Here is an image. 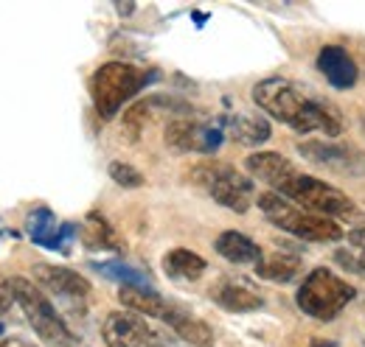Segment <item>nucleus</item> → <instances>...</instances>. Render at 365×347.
Masks as SVG:
<instances>
[{"label": "nucleus", "instance_id": "nucleus-1", "mask_svg": "<svg viewBox=\"0 0 365 347\" xmlns=\"http://www.w3.org/2000/svg\"><path fill=\"white\" fill-rule=\"evenodd\" d=\"M247 171L256 179L267 182L273 193L289 199L292 205L318 213L326 218H346V221H363L365 213L334 185L323 182L318 176L298 171L287 157L278 151H256L247 157Z\"/></svg>", "mask_w": 365, "mask_h": 347}, {"label": "nucleus", "instance_id": "nucleus-2", "mask_svg": "<svg viewBox=\"0 0 365 347\" xmlns=\"http://www.w3.org/2000/svg\"><path fill=\"white\" fill-rule=\"evenodd\" d=\"M253 101L262 112H267L270 118L292 127L301 134L323 132V134L334 137L343 132V118H340L337 107L315 92H309L307 87H301L292 79H281V76L262 79L253 87Z\"/></svg>", "mask_w": 365, "mask_h": 347}, {"label": "nucleus", "instance_id": "nucleus-3", "mask_svg": "<svg viewBox=\"0 0 365 347\" xmlns=\"http://www.w3.org/2000/svg\"><path fill=\"white\" fill-rule=\"evenodd\" d=\"M155 79V73L135 68L130 62H107L91 76V98L98 118L110 121L121 112V107L135 98L143 87Z\"/></svg>", "mask_w": 365, "mask_h": 347}, {"label": "nucleus", "instance_id": "nucleus-4", "mask_svg": "<svg viewBox=\"0 0 365 347\" xmlns=\"http://www.w3.org/2000/svg\"><path fill=\"white\" fill-rule=\"evenodd\" d=\"M256 205L262 208V213L267 216L270 224H275L278 230L301 238V241H318V244H329V241H340L343 238V230L340 224H334L331 218L318 216V213H309L298 205H292L289 199L278 196L273 191L262 193L256 199Z\"/></svg>", "mask_w": 365, "mask_h": 347}, {"label": "nucleus", "instance_id": "nucleus-5", "mask_svg": "<svg viewBox=\"0 0 365 347\" xmlns=\"http://www.w3.org/2000/svg\"><path fill=\"white\" fill-rule=\"evenodd\" d=\"M11 294H14V303L23 308L29 325L34 328V333L53 347H76L79 339L73 336V331L65 325V319L56 314L53 303L48 300L46 294L40 292L37 283L26 280V277H9L6 280Z\"/></svg>", "mask_w": 365, "mask_h": 347}, {"label": "nucleus", "instance_id": "nucleus-6", "mask_svg": "<svg viewBox=\"0 0 365 347\" xmlns=\"http://www.w3.org/2000/svg\"><path fill=\"white\" fill-rule=\"evenodd\" d=\"M191 182L200 185L217 205L228 208L233 213H247L250 205L256 202V188L253 179H247L245 174H239L228 163L220 160H202L197 163L191 171Z\"/></svg>", "mask_w": 365, "mask_h": 347}, {"label": "nucleus", "instance_id": "nucleus-7", "mask_svg": "<svg viewBox=\"0 0 365 347\" xmlns=\"http://www.w3.org/2000/svg\"><path fill=\"white\" fill-rule=\"evenodd\" d=\"M354 286L346 283L343 277H337L331 269L318 266L307 274V280L301 283L298 294H295V303L298 308L318 319V322H331L343 314V308L354 300Z\"/></svg>", "mask_w": 365, "mask_h": 347}, {"label": "nucleus", "instance_id": "nucleus-8", "mask_svg": "<svg viewBox=\"0 0 365 347\" xmlns=\"http://www.w3.org/2000/svg\"><path fill=\"white\" fill-rule=\"evenodd\" d=\"M101 339L107 347H166V336L133 311H113L101 325Z\"/></svg>", "mask_w": 365, "mask_h": 347}, {"label": "nucleus", "instance_id": "nucleus-9", "mask_svg": "<svg viewBox=\"0 0 365 347\" xmlns=\"http://www.w3.org/2000/svg\"><path fill=\"white\" fill-rule=\"evenodd\" d=\"M225 140V127L191 121V118H175L166 124V146L175 151H197V154H214Z\"/></svg>", "mask_w": 365, "mask_h": 347}, {"label": "nucleus", "instance_id": "nucleus-10", "mask_svg": "<svg viewBox=\"0 0 365 347\" xmlns=\"http://www.w3.org/2000/svg\"><path fill=\"white\" fill-rule=\"evenodd\" d=\"M298 151L315 163L320 169L337 174H349V176H360L365 174V154L351 146V143H337V140H304L298 143Z\"/></svg>", "mask_w": 365, "mask_h": 347}, {"label": "nucleus", "instance_id": "nucleus-11", "mask_svg": "<svg viewBox=\"0 0 365 347\" xmlns=\"http://www.w3.org/2000/svg\"><path fill=\"white\" fill-rule=\"evenodd\" d=\"M34 274H37V283H40L43 289H48L53 297H59V300H65V303H82V300H88V294H91L88 277H82V274L73 272V269L40 263V266H34Z\"/></svg>", "mask_w": 365, "mask_h": 347}, {"label": "nucleus", "instance_id": "nucleus-12", "mask_svg": "<svg viewBox=\"0 0 365 347\" xmlns=\"http://www.w3.org/2000/svg\"><path fill=\"white\" fill-rule=\"evenodd\" d=\"M318 70L334 90H351L360 79V68L343 45H323L320 48Z\"/></svg>", "mask_w": 365, "mask_h": 347}, {"label": "nucleus", "instance_id": "nucleus-13", "mask_svg": "<svg viewBox=\"0 0 365 347\" xmlns=\"http://www.w3.org/2000/svg\"><path fill=\"white\" fill-rule=\"evenodd\" d=\"M211 297L233 314H250L264 305V297L259 294V289L245 277H222L220 283H214Z\"/></svg>", "mask_w": 365, "mask_h": 347}, {"label": "nucleus", "instance_id": "nucleus-14", "mask_svg": "<svg viewBox=\"0 0 365 347\" xmlns=\"http://www.w3.org/2000/svg\"><path fill=\"white\" fill-rule=\"evenodd\" d=\"M26 230H29L34 244H40L46 250H59V252H68V241L76 233L73 224H59L48 208L31 210L29 218H26Z\"/></svg>", "mask_w": 365, "mask_h": 347}, {"label": "nucleus", "instance_id": "nucleus-15", "mask_svg": "<svg viewBox=\"0 0 365 347\" xmlns=\"http://www.w3.org/2000/svg\"><path fill=\"white\" fill-rule=\"evenodd\" d=\"M118 300L127 311L140 314V316H152V319H169V314L175 311V305L163 300L152 286H121Z\"/></svg>", "mask_w": 365, "mask_h": 347}, {"label": "nucleus", "instance_id": "nucleus-16", "mask_svg": "<svg viewBox=\"0 0 365 347\" xmlns=\"http://www.w3.org/2000/svg\"><path fill=\"white\" fill-rule=\"evenodd\" d=\"M222 127H225V134H230L236 143L242 146H262L270 140V124L267 118H262L259 112H239V115H228L222 118Z\"/></svg>", "mask_w": 365, "mask_h": 347}, {"label": "nucleus", "instance_id": "nucleus-17", "mask_svg": "<svg viewBox=\"0 0 365 347\" xmlns=\"http://www.w3.org/2000/svg\"><path fill=\"white\" fill-rule=\"evenodd\" d=\"M217 252L222 255L225 260L230 263H259V260L264 258V252H262V247L253 241V238H247L245 233H236V230H228V233H222L220 238H217Z\"/></svg>", "mask_w": 365, "mask_h": 347}, {"label": "nucleus", "instance_id": "nucleus-18", "mask_svg": "<svg viewBox=\"0 0 365 347\" xmlns=\"http://www.w3.org/2000/svg\"><path fill=\"white\" fill-rule=\"evenodd\" d=\"M166 325H172V331L191 347H214V331H211L202 319L191 316L188 311H182L178 305H175V311L169 314Z\"/></svg>", "mask_w": 365, "mask_h": 347}, {"label": "nucleus", "instance_id": "nucleus-19", "mask_svg": "<svg viewBox=\"0 0 365 347\" xmlns=\"http://www.w3.org/2000/svg\"><path fill=\"white\" fill-rule=\"evenodd\" d=\"M301 266H304L301 255L273 252V255H264V258L256 263V274L264 277V280H273V283H289L292 277L301 274Z\"/></svg>", "mask_w": 365, "mask_h": 347}, {"label": "nucleus", "instance_id": "nucleus-20", "mask_svg": "<svg viewBox=\"0 0 365 347\" xmlns=\"http://www.w3.org/2000/svg\"><path fill=\"white\" fill-rule=\"evenodd\" d=\"M163 269L169 277H178V280H200L208 263L191 250H172L163 255Z\"/></svg>", "mask_w": 365, "mask_h": 347}, {"label": "nucleus", "instance_id": "nucleus-21", "mask_svg": "<svg viewBox=\"0 0 365 347\" xmlns=\"http://www.w3.org/2000/svg\"><path fill=\"white\" fill-rule=\"evenodd\" d=\"M82 238L91 250H121V238L118 233L113 230V224L98 213H91L85 218V230H82Z\"/></svg>", "mask_w": 365, "mask_h": 347}, {"label": "nucleus", "instance_id": "nucleus-22", "mask_svg": "<svg viewBox=\"0 0 365 347\" xmlns=\"http://www.w3.org/2000/svg\"><path fill=\"white\" fill-rule=\"evenodd\" d=\"M107 171H110V179H113L115 185H121V188H140V185H143V174L138 171L135 166H130V163L113 160Z\"/></svg>", "mask_w": 365, "mask_h": 347}, {"label": "nucleus", "instance_id": "nucleus-23", "mask_svg": "<svg viewBox=\"0 0 365 347\" xmlns=\"http://www.w3.org/2000/svg\"><path fill=\"white\" fill-rule=\"evenodd\" d=\"M349 244L365 252V227H360V230H351V233H349Z\"/></svg>", "mask_w": 365, "mask_h": 347}, {"label": "nucleus", "instance_id": "nucleus-24", "mask_svg": "<svg viewBox=\"0 0 365 347\" xmlns=\"http://www.w3.org/2000/svg\"><path fill=\"white\" fill-rule=\"evenodd\" d=\"M0 347H37V345H31L29 339H17V336H9V339H0Z\"/></svg>", "mask_w": 365, "mask_h": 347}, {"label": "nucleus", "instance_id": "nucleus-25", "mask_svg": "<svg viewBox=\"0 0 365 347\" xmlns=\"http://www.w3.org/2000/svg\"><path fill=\"white\" fill-rule=\"evenodd\" d=\"M309 347H334V342H323V339H315Z\"/></svg>", "mask_w": 365, "mask_h": 347}, {"label": "nucleus", "instance_id": "nucleus-26", "mask_svg": "<svg viewBox=\"0 0 365 347\" xmlns=\"http://www.w3.org/2000/svg\"><path fill=\"white\" fill-rule=\"evenodd\" d=\"M357 272H365V252L357 258Z\"/></svg>", "mask_w": 365, "mask_h": 347}, {"label": "nucleus", "instance_id": "nucleus-27", "mask_svg": "<svg viewBox=\"0 0 365 347\" xmlns=\"http://www.w3.org/2000/svg\"><path fill=\"white\" fill-rule=\"evenodd\" d=\"M363 129H365V118H363Z\"/></svg>", "mask_w": 365, "mask_h": 347}]
</instances>
